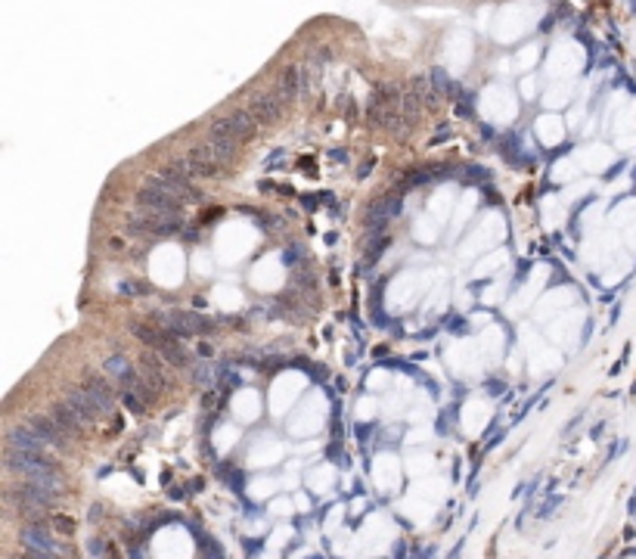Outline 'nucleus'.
I'll use <instances>...</instances> for the list:
<instances>
[{"instance_id":"nucleus-17","label":"nucleus","mask_w":636,"mask_h":559,"mask_svg":"<svg viewBox=\"0 0 636 559\" xmlns=\"http://www.w3.org/2000/svg\"><path fill=\"white\" fill-rule=\"evenodd\" d=\"M103 367H106V373H115V376H127V373H131V364H127V357L125 354H112L109 357V361H106L103 364Z\"/></svg>"},{"instance_id":"nucleus-6","label":"nucleus","mask_w":636,"mask_h":559,"mask_svg":"<svg viewBox=\"0 0 636 559\" xmlns=\"http://www.w3.org/2000/svg\"><path fill=\"white\" fill-rule=\"evenodd\" d=\"M19 541H22L25 547H32V550H50V553H62L60 541H56L53 532H50L44 522H25V525L19 528Z\"/></svg>"},{"instance_id":"nucleus-12","label":"nucleus","mask_w":636,"mask_h":559,"mask_svg":"<svg viewBox=\"0 0 636 559\" xmlns=\"http://www.w3.org/2000/svg\"><path fill=\"white\" fill-rule=\"evenodd\" d=\"M84 389L90 392V398H93V404H97V410H99V413L112 410V389H109V382H106V379H99V376H88Z\"/></svg>"},{"instance_id":"nucleus-15","label":"nucleus","mask_w":636,"mask_h":559,"mask_svg":"<svg viewBox=\"0 0 636 559\" xmlns=\"http://www.w3.org/2000/svg\"><path fill=\"white\" fill-rule=\"evenodd\" d=\"M410 90L422 99L425 109H438V90H435V84H431L429 78H413V81H410Z\"/></svg>"},{"instance_id":"nucleus-19","label":"nucleus","mask_w":636,"mask_h":559,"mask_svg":"<svg viewBox=\"0 0 636 559\" xmlns=\"http://www.w3.org/2000/svg\"><path fill=\"white\" fill-rule=\"evenodd\" d=\"M50 522L56 525V532H60V534H71V532H75V519H71V516L50 513Z\"/></svg>"},{"instance_id":"nucleus-1","label":"nucleus","mask_w":636,"mask_h":559,"mask_svg":"<svg viewBox=\"0 0 636 559\" xmlns=\"http://www.w3.org/2000/svg\"><path fill=\"white\" fill-rule=\"evenodd\" d=\"M258 131V118L251 116L249 109H233L227 116L214 118L212 127H208V137H221V140H233V143H242V140H251Z\"/></svg>"},{"instance_id":"nucleus-5","label":"nucleus","mask_w":636,"mask_h":559,"mask_svg":"<svg viewBox=\"0 0 636 559\" xmlns=\"http://www.w3.org/2000/svg\"><path fill=\"white\" fill-rule=\"evenodd\" d=\"M4 463L13 476L19 478H32L44 469H56V463L50 460V454H32V450H19V448H10L6 444V454H4Z\"/></svg>"},{"instance_id":"nucleus-11","label":"nucleus","mask_w":636,"mask_h":559,"mask_svg":"<svg viewBox=\"0 0 636 559\" xmlns=\"http://www.w3.org/2000/svg\"><path fill=\"white\" fill-rule=\"evenodd\" d=\"M301 88H305V71H301L298 66H286L283 69V75H279V81H277V90L279 93V99L283 103H289V99H295L301 93Z\"/></svg>"},{"instance_id":"nucleus-16","label":"nucleus","mask_w":636,"mask_h":559,"mask_svg":"<svg viewBox=\"0 0 636 559\" xmlns=\"http://www.w3.org/2000/svg\"><path fill=\"white\" fill-rule=\"evenodd\" d=\"M401 212V196H388V199H379V202L370 209L366 214V221H375V224H382L385 218H392V214Z\"/></svg>"},{"instance_id":"nucleus-10","label":"nucleus","mask_w":636,"mask_h":559,"mask_svg":"<svg viewBox=\"0 0 636 559\" xmlns=\"http://www.w3.org/2000/svg\"><path fill=\"white\" fill-rule=\"evenodd\" d=\"M66 404L71 407V413H75L78 420L88 426V422H93L99 417V410H97V404H93V398H90V392L84 389V385H75V389H69V398H66Z\"/></svg>"},{"instance_id":"nucleus-4","label":"nucleus","mask_w":636,"mask_h":559,"mask_svg":"<svg viewBox=\"0 0 636 559\" xmlns=\"http://www.w3.org/2000/svg\"><path fill=\"white\" fill-rule=\"evenodd\" d=\"M153 320L165 324V329H168V333H174V336H193V333L208 336V333H214L212 320L199 317V314H193V311H155Z\"/></svg>"},{"instance_id":"nucleus-8","label":"nucleus","mask_w":636,"mask_h":559,"mask_svg":"<svg viewBox=\"0 0 636 559\" xmlns=\"http://www.w3.org/2000/svg\"><path fill=\"white\" fill-rule=\"evenodd\" d=\"M245 109L251 112V116L258 118V125H267V121H277L279 118V112H283V99H279V93L277 90H270V93H258L255 99H251Z\"/></svg>"},{"instance_id":"nucleus-18","label":"nucleus","mask_w":636,"mask_h":559,"mask_svg":"<svg viewBox=\"0 0 636 559\" xmlns=\"http://www.w3.org/2000/svg\"><path fill=\"white\" fill-rule=\"evenodd\" d=\"M431 78H435L431 84H435L438 93H457V84L450 81V75H447L444 69H435V71H431Z\"/></svg>"},{"instance_id":"nucleus-9","label":"nucleus","mask_w":636,"mask_h":559,"mask_svg":"<svg viewBox=\"0 0 636 559\" xmlns=\"http://www.w3.org/2000/svg\"><path fill=\"white\" fill-rule=\"evenodd\" d=\"M6 444H10V448H19V450H32V454H44V450H47V441L41 439L32 426L6 429Z\"/></svg>"},{"instance_id":"nucleus-13","label":"nucleus","mask_w":636,"mask_h":559,"mask_svg":"<svg viewBox=\"0 0 636 559\" xmlns=\"http://www.w3.org/2000/svg\"><path fill=\"white\" fill-rule=\"evenodd\" d=\"M155 354H162V361L165 364H174V367H186L190 364V357H186V351L180 342H174V333H168L162 339V345L155 348Z\"/></svg>"},{"instance_id":"nucleus-7","label":"nucleus","mask_w":636,"mask_h":559,"mask_svg":"<svg viewBox=\"0 0 636 559\" xmlns=\"http://www.w3.org/2000/svg\"><path fill=\"white\" fill-rule=\"evenodd\" d=\"M25 426H32L34 432L50 444V448H66V444H69L66 432H62L60 422L53 420V413H32V417L25 420Z\"/></svg>"},{"instance_id":"nucleus-2","label":"nucleus","mask_w":636,"mask_h":559,"mask_svg":"<svg viewBox=\"0 0 636 559\" xmlns=\"http://www.w3.org/2000/svg\"><path fill=\"white\" fill-rule=\"evenodd\" d=\"M180 224H184L180 218L155 214V212H146V209H137L131 218H127V230L140 233V236H171V233L180 230Z\"/></svg>"},{"instance_id":"nucleus-14","label":"nucleus","mask_w":636,"mask_h":559,"mask_svg":"<svg viewBox=\"0 0 636 559\" xmlns=\"http://www.w3.org/2000/svg\"><path fill=\"white\" fill-rule=\"evenodd\" d=\"M50 413H53V420L60 422V429H62L66 435H78V429L84 426V422L78 420L75 413H71V407L66 404V401H62V404H53V410H50Z\"/></svg>"},{"instance_id":"nucleus-3","label":"nucleus","mask_w":636,"mask_h":559,"mask_svg":"<svg viewBox=\"0 0 636 559\" xmlns=\"http://www.w3.org/2000/svg\"><path fill=\"white\" fill-rule=\"evenodd\" d=\"M137 209H146L155 214H171V218H184V202L174 199L171 193H165L162 186H155L153 181H146L137 190Z\"/></svg>"},{"instance_id":"nucleus-20","label":"nucleus","mask_w":636,"mask_h":559,"mask_svg":"<svg viewBox=\"0 0 636 559\" xmlns=\"http://www.w3.org/2000/svg\"><path fill=\"white\" fill-rule=\"evenodd\" d=\"M193 376H196V382H202V385H212V370H208L205 364L193 370Z\"/></svg>"}]
</instances>
